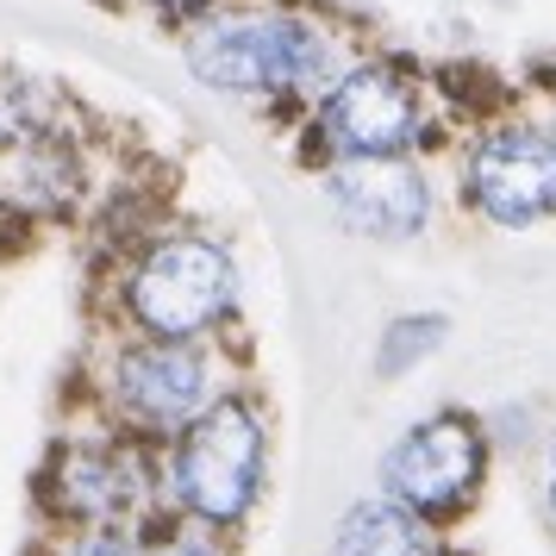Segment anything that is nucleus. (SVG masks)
Wrapping results in <instances>:
<instances>
[{
    "label": "nucleus",
    "mask_w": 556,
    "mask_h": 556,
    "mask_svg": "<svg viewBox=\"0 0 556 556\" xmlns=\"http://www.w3.org/2000/svg\"><path fill=\"white\" fill-rule=\"evenodd\" d=\"M181 56L219 94H326L356 63L338 26L288 7H213L188 26Z\"/></svg>",
    "instance_id": "f257e3e1"
},
{
    "label": "nucleus",
    "mask_w": 556,
    "mask_h": 556,
    "mask_svg": "<svg viewBox=\"0 0 556 556\" xmlns=\"http://www.w3.org/2000/svg\"><path fill=\"white\" fill-rule=\"evenodd\" d=\"M313 131L326 156H406L431 138V81L406 56H356L319 94Z\"/></svg>",
    "instance_id": "f03ea898"
},
{
    "label": "nucleus",
    "mask_w": 556,
    "mask_h": 556,
    "mask_svg": "<svg viewBox=\"0 0 556 556\" xmlns=\"http://www.w3.org/2000/svg\"><path fill=\"white\" fill-rule=\"evenodd\" d=\"M169 488L201 526H238L251 513L256 488H263V419H256V406L213 401L201 419H188Z\"/></svg>",
    "instance_id": "7ed1b4c3"
},
{
    "label": "nucleus",
    "mask_w": 556,
    "mask_h": 556,
    "mask_svg": "<svg viewBox=\"0 0 556 556\" xmlns=\"http://www.w3.org/2000/svg\"><path fill=\"white\" fill-rule=\"evenodd\" d=\"M463 194L488 226L526 231L556 213V119H494L463 151Z\"/></svg>",
    "instance_id": "20e7f679"
},
{
    "label": "nucleus",
    "mask_w": 556,
    "mask_h": 556,
    "mask_svg": "<svg viewBox=\"0 0 556 556\" xmlns=\"http://www.w3.org/2000/svg\"><path fill=\"white\" fill-rule=\"evenodd\" d=\"M126 306L151 338H201L231 313V256L206 238H156L131 269Z\"/></svg>",
    "instance_id": "39448f33"
},
{
    "label": "nucleus",
    "mask_w": 556,
    "mask_h": 556,
    "mask_svg": "<svg viewBox=\"0 0 556 556\" xmlns=\"http://www.w3.org/2000/svg\"><path fill=\"white\" fill-rule=\"evenodd\" d=\"M488 476V438L463 413H431L381 456V494L413 506L419 519H456L481 494Z\"/></svg>",
    "instance_id": "423d86ee"
},
{
    "label": "nucleus",
    "mask_w": 556,
    "mask_h": 556,
    "mask_svg": "<svg viewBox=\"0 0 556 556\" xmlns=\"http://www.w3.org/2000/svg\"><path fill=\"white\" fill-rule=\"evenodd\" d=\"M326 201L363 238H419L431 219V181L406 156H331Z\"/></svg>",
    "instance_id": "0eeeda50"
},
{
    "label": "nucleus",
    "mask_w": 556,
    "mask_h": 556,
    "mask_svg": "<svg viewBox=\"0 0 556 556\" xmlns=\"http://www.w3.org/2000/svg\"><path fill=\"white\" fill-rule=\"evenodd\" d=\"M113 401L126 406L138 426L181 431L206 413V356L188 338H151L131 344L113 363Z\"/></svg>",
    "instance_id": "6e6552de"
},
{
    "label": "nucleus",
    "mask_w": 556,
    "mask_h": 556,
    "mask_svg": "<svg viewBox=\"0 0 556 556\" xmlns=\"http://www.w3.org/2000/svg\"><path fill=\"white\" fill-rule=\"evenodd\" d=\"M138 456L131 451H70L56 469V501L63 513H76L88 526L126 519V506L138 501Z\"/></svg>",
    "instance_id": "1a4fd4ad"
},
{
    "label": "nucleus",
    "mask_w": 556,
    "mask_h": 556,
    "mask_svg": "<svg viewBox=\"0 0 556 556\" xmlns=\"http://www.w3.org/2000/svg\"><path fill=\"white\" fill-rule=\"evenodd\" d=\"M338 556H438V538H431V519H419L394 494H381V501H356L344 513Z\"/></svg>",
    "instance_id": "9d476101"
},
{
    "label": "nucleus",
    "mask_w": 556,
    "mask_h": 556,
    "mask_svg": "<svg viewBox=\"0 0 556 556\" xmlns=\"http://www.w3.org/2000/svg\"><path fill=\"white\" fill-rule=\"evenodd\" d=\"M444 331H451L444 313H406V319H394L376 344V376L394 381V376H406V369H419V363L444 344Z\"/></svg>",
    "instance_id": "9b49d317"
},
{
    "label": "nucleus",
    "mask_w": 556,
    "mask_h": 556,
    "mask_svg": "<svg viewBox=\"0 0 556 556\" xmlns=\"http://www.w3.org/2000/svg\"><path fill=\"white\" fill-rule=\"evenodd\" d=\"M70 556H144V551L131 544L126 526H113V519H106V526H88V531H81L76 544H70Z\"/></svg>",
    "instance_id": "f8f14e48"
},
{
    "label": "nucleus",
    "mask_w": 556,
    "mask_h": 556,
    "mask_svg": "<svg viewBox=\"0 0 556 556\" xmlns=\"http://www.w3.org/2000/svg\"><path fill=\"white\" fill-rule=\"evenodd\" d=\"M151 7L169 20V26H194V20H201V13H213L219 0H151Z\"/></svg>",
    "instance_id": "ddd939ff"
},
{
    "label": "nucleus",
    "mask_w": 556,
    "mask_h": 556,
    "mask_svg": "<svg viewBox=\"0 0 556 556\" xmlns=\"http://www.w3.org/2000/svg\"><path fill=\"white\" fill-rule=\"evenodd\" d=\"M151 556H219V544L201 538V531H181V538H169V544H156Z\"/></svg>",
    "instance_id": "4468645a"
},
{
    "label": "nucleus",
    "mask_w": 556,
    "mask_h": 556,
    "mask_svg": "<svg viewBox=\"0 0 556 556\" xmlns=\"http://www.w3.org/2000/svg\"><path fill=\"white\" fill-rule=\"evenodd\" d=\"M551 513H556V456H551Z\"/></svg>",
    "instance_id": "2eb2a0df"
},
{
    "label": "nucleus",
    "mask_w": 556,
    "mask_h": 556,
    "mask_svg": "<svg viewBox=\"0 0 556 556\" xmlns=\"http://www.w3.org/2000/svg\"><path fill=\"white\" fill-rule=\"evenodd\" d=\"M7 138H13V131H7V113H0V144H7Z\"/></svg>",
    "instance_id": "dca6fc26"
}]
</instances>
